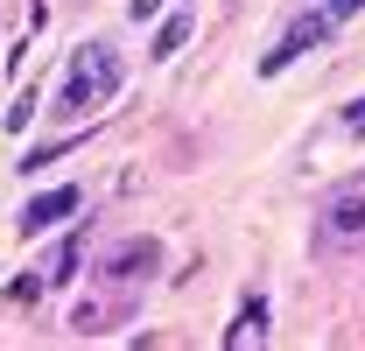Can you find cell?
I'll return each instance as SVG.
<instances>
[{"instance_id": "11", "label": "cell", "mask_w": 365, "mask_h": 351, "mask_svg": "<svg viewBox=\"0 0 365 351\" xmlns=\"http://www.w3.org/2000/svg\"><path fill=\"white\" fill-rule=\"evenodd\" d=\"M29 120H36V85L14 91V106H7V133H29Z\"/></svg>"}, {"instance_id": "5", "label": "cell", "mask_w": 365, "mask_h": 351, "mask_svg": "<svg viewBox=\"0 0 365 351\" xmlns=\"http://www.w3.org/2000/svg\"><path fill=\"white\" fill-rule=\"evenodd\" d=\"M323 232H330V239H365V183L330 190V204H323Z\"/></svg>"}, {"instance_id": "14", "label": "cell", "mask_w": 365, "mask_h": 351, "mask_svg": "<svg viewBox=\"0 0 365 351\" xmlns=\"http://www.w3.org/2000/svg\"><path fill=\"white\" fill-rule=\"evenodd\" d=\"M162 7H169V0H134V21H155Z\"/></svg>"}, {"instance_id": "10", "label": "cell", "mask_w": 365, "mask_h": 351, "mask_svg": "<svg viewBox=\"0 0 365 351\" xmlns=\"http://www.w3.org/2000/svg\"><path fill=\"white\" fill-rule=\"evenodd\" d=\"M43 288H49V281L36 274V267H29V274H14V281H7V302H21V309H29L36 295H43Z\"/></svg>"}, {"instance_id": "3", "label": "cell", "mask_w": 365, "mask_h": 351, "mask_svg": "<svg viewBox=\"0 0 365 351\" xmlns=\"http://www.w3.org/2000/svg\"><path fill=\"white\" fill-rule=\"evenodd\" d=\"M323 36H330V14H323V7L295 14V21H288V36H281V43H274L267 56H260V78H281V71H288L295 56H309V49H317Z\"/></svg>"}, {"instance_id": "1", "label": "cell", "mask_w": 365, "mask_h": 351, "mask_svg": "<svg viewBox=\"0 0 365 351\" xmlns=\"http://www.w3.org/2000/svg\"><path fill=\"white\" fill-rule=\"evenodd\" d=\"M120 85H127L120 49L106 43V36H85V43L71 49V78H63V91H56V113H63V120H91Z\"/></svg>"}, {"instance_id": "13", "label": "cell", "mask_w": 365, "mask_h": 351, "mask_svg": "<svg viewBox=\"0 0 365 351\" xmlns=\"http://www.w3.org/2000/svg\"><path fill=\"white\" fill-rule=\"evenodd\" d=\"M344 127H351V133H365V98H351V106H344Z\"/></svg>"}, {"instance_id": "7", "label": "cell", "mask_w": 365, "mask_h": 351, "mask_svg": "<svg viewBox=\"0 0 365 351\" xmlns=\"http://www.w3.org/2000/svg\"><path fill=\"white\" fill-rule=\"evenodd\" d=\"M162 14H169V21L155 29V49H148L155 63H169V56H176L182 43H190V29H197V7H190V0H176V7H162Z\"/></svg>"}, {"instance_id": "9", "label": "cell", "mask_w": 365, "mask_h": 351, "mask_svg": "<svg viewBox=\"0 0 365 351\" xmlns=\"http://www.w3.org/2000/svg\"><path fill=\"white\" fill-rule=\"evenodd\" d=\"M71 323H78V330H113V323H120V302H78Z\"/></svg>"}, {"instance_id": "4", "label": "cell", "mask_w": 365, "mask_h": 351, "mask_svg": "<svg viewBox=\"0 0 365 351\" xmlns=\"http://www.w3.org/2000/svg\"><path fill=\"white\" fill-rule=\"evenodd\" d=\"M78 204H85L78 183H56V190H43V197H29V204H21V239H43L49 225H63Z\"/></svg>"}, {"instance_id": "6", "label": "cell", "mask_w": 365, "mask_h": 351, "mask_svg": "<svg viewBox=\"0 0 365 351\" xmlns=\"http://www.w3.org/2000/svg\"><path fill=\"white\" fill-rule=\"evenodd\" d=\"M260 345H267V295L246 288V302H239V316L225 330V351H260Z\"/></svg>"}, {"instance_id": "12", "label": "cell", "mask_w": 365, "mask_h": 351, "mask_svg": "<svg viewBox=\"0 0 365 351\" xmlns=\"http://www.w3.org/2000/svg\"><path fill=\"white\" fill-rule=\"evenodd\" d=\"M323 14H330V29H337V21H351V14H365V0H330Z\"/></svg>"}, {"instance_id": "8", "label": "cell", "mask_w": 365, "mask_h": 351, "mask_svg": "<svg viewBox=\"0 0 365 351\" xmlns=\"http://www.w3.org/2000/svg\"><path fill=\"white\" fill-rule=\"evenodd\" d=\"M78 260H85V232H71V239H63V246H56V253H49V267H43V281H56V288H63V281H71V274H78Z\"/></svg>"}, {"instance_id": "2", "label": "cell", "mask_w": 365, "mask_h": 351, "mask_svg": "<svg viewBox=\"0 0 365 351\" xmlns=\"http://www.w3.org/2000/svg\"><path fill=\"white\" fill-rule=\"evenodd\" d=\"M162 274V239H120V246H106L98 253V281H155Z\"/></svg>"}]
</instances>
